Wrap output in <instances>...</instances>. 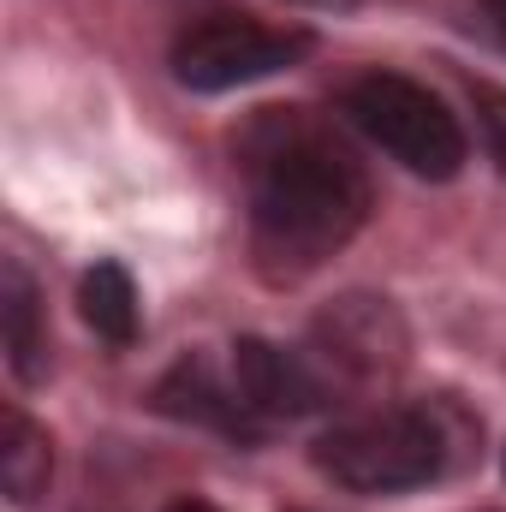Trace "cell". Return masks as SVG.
<instances>
[{
	"mask_svg": "<svg viewBox=\"0 0 506 512\" xmlns=\"http://www.w3.org/2000/svg\"><path fill=\"white\" fill-rule=\"evenodd\" d=\"M149 405L161 411V417H173V423H191V429H215V435H227V441H245L256 447L262 441V417H256L251 405L239 399V387L233 376H221L203 352H191V358H179L155 393H149Z\"/></svg>",
	"mask_w": 506,
	"mask_h": 512,
	"instance_id": "cell-6",
	"label": "cell"
},
{
	"mask_svg": "<svg viewBox=\"0 0 506 512\" xmlns=\"http://www.w3.org/2000/svg\"><path fill=\"white\" fill-rule=\"evenodd\" d=\"M251 245L268 280L322 268L370 221V173L310 108H262L239 137Z\"/></svg>",
	"mask_w": 506,
	"mask_h": 512,
	"instance_id": "cell-1",
	"label": "cell"
},
{
	"mask_svg": "<svg viewBox=\"0 0 506 512\" xmlns=\"http://www.w3.org/2000/svg\"><path fill=\"white\" fill-rule=\"evenodd\" d=\"M310 42L316 36L304 24H262V18H239V12H215L173 42V78L197 96L245 90V84H262V78L298 66L310 54Z\"/></svg>",
	"mask_w": 506,
	"mask_h": 512,
	"instance_id": "cell-4",
	"label": "cell"
},
{
	"mask_svg": "<svg viewBox=\"0 0 506 512\" xmlns=\"http://www.w3.org/2000/svg\"><path fill=\"white\" fill-rule=\"evenodd\" d=\"M0 316H6V358H12V376L18 382H42L48 370V322H42V298H36V280L6 262L0 274Z\"/></svg>",
	"mask_w": 506,
	"mask_h": 512,
	"instance_id": "cell-8",
	"label": "cell"
},
{
	"mask_svg": "<svg viewBox=\"0 0 506 512\" xmlns=\"http://www.w3.org/2000/svg\"><path fill=\"white\" fill-rule=\"evenodd\" d=\"M447 405H376L316 435V471L346 495H405L453 465Z\"/></svg>",
	"mask_w": 506,
	"mask_h": 512,
	"instance_id": "cell-2",
	"label": "cell"
},
{
	"mask_svg": "<svg viewBox=\"0 0 506 512\" xmlns=\"http://www.w3.org/2000/svg\"><path fill=\"white\" fill-rule=\"evenodd\" d=\"M78 310H84V322L96 328V340H108V346H120V352L137 340V280H131L120 262L84 268V280H78Z\"/></svg>",
	"mask_w": 506,
	"mask_h": 512,
	"instance_id": "cell-10",
	"label": "cell"
},
{
	"mask_svg": "<svg viewBox=\"0 0 506 512\" xmlns=\"http://www.w3.org/2000/svg\"><path fill=\"white\" fill-rule=\"evenodd\" d=\"M483 12H489V24H495V36L506 42V0H483Z\"/></svg>",
	"mask_w": 506,
	"mask_h": 512,
	"instance_id": "cell-12",
	"label": "cell"
},
{
	"mask_svg": "<svg viewBox=\"0 0 506 512\" xmlns=\"http://www.w3.org/2000/svg\"><path fill=\"white\" fill-rule=\"evenodd\" d=\"M340 114L364 131L376 149H387L405 173L417 179H453L471 155L459 114L423 90L405 72H364L340 90Z\"/></svg>",
	"mask_w": 506,
	"mask_h": 512,
	"instance_id": "cell-3",
	"label": "cell"
},
{
	"mask_svg": "<svg viewBox=\"0 0 506 512\" xmlns=\"http://www.w3.org/2000/svg\"><path fill=\"white\" fill-rule=\"evenodd\" d=\"M54 477V441L36 417H24L18 405H6V441H0V483L12 507H36L48 495Z\"/></svg>",
	"mask_w": 506,
	"mask_h": 512,
	"instance_id": "cell-9",
	"label": "cell"
},
{
	"mask_svg": "<svg viewBox=\"0 0 506 512\" xmlns=\"http://www.w3.org/2000/svg\"><path fill=\"white\" fill-rule=\"evenodd\" d=\"M316 352L328 358V370L352 376V382H381L405 364L411 334L399 322V310L376 292H346L340 304H328L316 316Z\"/></svg>",
	"mask_w": 506,
	"mask_h": 512,
	"instance_id": "cell-5",
	"label": "cell"
},
{
	"mask_svg": "<svg viewBox=\"0 0 506 512\" xmlns=\"http://www.w3.org/2000/svg\"><path fill=\"white\" fill-rule=\"evenodd\" d=\"M465 90H471V108H477L483 143H489V155L501 161V173H506V90L501 84H489V78H471Z\"/></svg>",
	"mask_w": 506,
	"mask_h": 512,
	"instance_id": "cell-11",
	"label": "cell"
},
{
	"mask_svg": "<svg viewBox=\"0 0 506 512\" xmlns=\"http://www.w3.org/2000/svg\"><path fill=\"white\" fill-rule=\"evenodd\" d=\"M233 387L262 423H292L322 405V376L298 352H280L274 340H256V334L233 346Z\"/></svg>",
	"mask_w": 506,
	"mask_h": 512,
	"instance_id": "cell-7",
	"label": "cell"
},
{
	"mask_svg": "<svg viewBox=\"0 0 506 512\" xmlns=\"http://www.w3.org/2000/svg\"><path fill=\"white\" fill-rule=\"evenodd\" d=\"M298 6H334L340 12V6H358V0H298Z\"/></svg>",
	"mask_w": 506,
	"mask_h": 512,
	"instance_id": "cell-13",
	"label": "cell"
}]
</instances>
